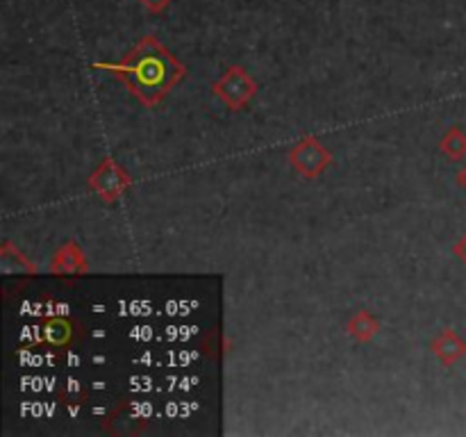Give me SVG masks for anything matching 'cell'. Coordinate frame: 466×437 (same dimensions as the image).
Instances as JSON below:
<instances>
[{
  "label": "cell",
  "instance_id": "cell-8",
  "mask_svg": "<svg viewBox=\"0 0 466 437\" xmlns=\"http://www.w3.org/2000/svg\"><path fill=\"white\" fill-rule=\"evenodd\" d=\"M440 150L451 159V162H460L466 158V132L460 126L449 127L440 139Z\"/></svg>",
  "mask_w": 466,
  "mask_h": 437
},
{
  "label": "cell",
  "instance_id": "cell-1",
  "mask_svg": "<svg viewBox=\"0 0 466 437\" xmlns=\"http://www.w3.org/2000/svg\"><path fill=\"white\" fill-rule=\"evenodd\" d=\"M94 68L116 77L146 107H157L187 76L185 64L153 35L141 36L139 44L118 62H96Z\"/></svg>",
  "mask_w": 466,
  "mask_h": 437
},
{
  "label": "cell",
  "instance_id": "cell-6",
  "mask_svg": "<svg viewBox=\"0 0 466 437\" xmlns=\"http://www.w3.org/2000/svg\"><path fill=\"white\" fill-rule=\"evenodd\" d=\"M431 351L444 367H453L466 355V340L453 328H444L431 341Z\"/></svg>",
  "mask_w": 466,
  "mask_h": 437
},
{
  "label": "cell",
  "instance_id": "cell-9",
  "mask_svg": "<svg viewBox=\"0 0 466 437\" xmlns=\"http://www.w3.org/2000/svg\"><path fill=\"white\" fill-rule=\"evenodd\" d=\"M41 332H44V340L48 341V344H55V346H64L71 341L73 337V326L68 319H62V317H53L48 319V321L41 326Z\"/></svg>",
  "mask_w": 466,
  "mask_h": 437
},
{
  "label": "cell",
  "instance_id": "cell-3",
  "mask_svg": "<svg viewBox=\"0 0 466 437\" xmlns=\"http://www.w3.org/2000/svg\"><path fill=\"white\" fill-rule=\"evenodd\" d=\"M89 189L98 196L103 203H116L132 185V176L114 158H105L98 167L86 178Z\"/></svg>",
  "mask_w": 466,
  "mask_h": 437
},
{
  "label": "cell",
  "instance_id": "cell-10",
  "mask_svg": "<svg viewBox=\"0 0 466 437\" xmlns=\"http://www.w3.org/2000/svg\"><path fill=\"white\" fill-rule=\"evenodd\" d=\"M12 259H14V264H18V267H21V271H25V273H35L36 271L35 264L27 262V259L23 258V255L18 253V250L14 249V246L9 244V241H5L3 249H0V262H3V269L7 273H14V269L9 267V262H12Z\"/></svg>",
  "mask_w": 466,
  "mask_h": 437
},
{
  "label": "cell",
  "instance_id": "cell-12",
  "mask_svg": "<svg viewBox=\"0 0 466 437\" xmlns=\"http://www.w3.org/2000/svg\"><path fill=\"white\" fill-rule=\"evenodd\" d=\"M453 255H455V258H458L460 262H462L464 267H466V232H464L462 237H460L458 241H455V246H453Z\"/></svg>",
  "mask_w": 466,
  "mask_h": 437
},
{
  "label": "cell",
  "instance_id": "cell-5",
  "mask_svg": "<svg viewBox=\"0 0 466 437\" xmlns=\"http://www.w3.org/2000/svg\"><path fill=\"white\" fill-rule=\"evenodd\" d=\"M86 269V255L76 239L64 241L50 259V273L55 276H85Z\"/></svg>",
  "mask_w": 466,
  "mask_h": 437
},
{
  "label": "cell",
  "instance_id": "cell-2",
  "mask_svg": "<svg viewBox=\"0 0 466 437\" xmlns=\"http://www.w3.org/2000/svg\"><path fill=\"white\" fill-rule=\"evenodd\" d=\"M258 80L246 71L239 64H232L223 71V76L218 77L212 85V94L226 105L230 112H244L250 105V100L258 94Z\"/></svg>",
  "mask_w": 466,
  "mask_h": 437
},
{
  "label": "cell",
  "instance_id": "cell-7",
  "mask_svg": "<svg viewBox=\"0 0 466 437\" xmlns=\"http://www.w3.org/2000/svg\"><path fill=\"white\" fill-rule=\"evenodd\" d=\"M346 332L353 337L358 344H369V341L376 340V335L380 332V319L376 314H371L369 310H360L353 317L346 321Z\"/></svg>",
  "mask_w": 466,
  "mask_h": 437
},
{
  "label": "cell",
  "instance_id": "cell-4",
  "mask_svg": "<svg viewBox=\"0 0 466 437\" xmlns=\"http://www.w3.org/2000/svg\"><path fill=\"white\" fill-rule=\"evenodd\" d=\"M332 162H335V158H332L330 150L312 135L296 141L289 150V164L308 180L321 178L328 171V167H332Z\"/></svg>",
  "mask_w": 466,
  "mask_h": 437
},
{
  "label": "cell",
  "instance_id": "cell-13",
  "mask_svg": "<svg viewBox=\"0 0 466 437\" xmlns=\"http://www.w3.org/2000/svg\"><path fill=\"white\" fill-rule=\"evenodd\" d=\"M458 185L466 191V164L462 168H460V173H458Z\"/></svg>",
  "mask_w": 466,
  "mask_h": 437
},
{
  "label": "cell",
  "instance_id": "cell-11",
  "mask_svg": "<svg viewBox=\"0 0 466 437\" xmlns=\"http://www.w3.org/2000/svg\"><path fill=\"white\" fill-rule=\"evenodd\" d=\"M139 3L141 7L148 14H153V16H159V14H164L171 7V0H139Z\"/></svg>",
  "mask_w": 466,
  "mask_h": 437
}]
</instances>
